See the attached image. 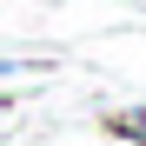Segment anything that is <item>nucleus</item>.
I'll return each mask as SVG.
<instances>
[{"label":"nucleus","instance_id":"1","mask_svg":"<svg viewBox=\"0 0 146 146\" xmlns=\"http://www.w3.org/2000/svg\"><path fill=\"white\" fill-rule=\"evenodd\" d=\"M106 133H113V139H146V106H119V113H106Z\"/></svg>","mask_w":146,"mask_h":146}]
</instances>
